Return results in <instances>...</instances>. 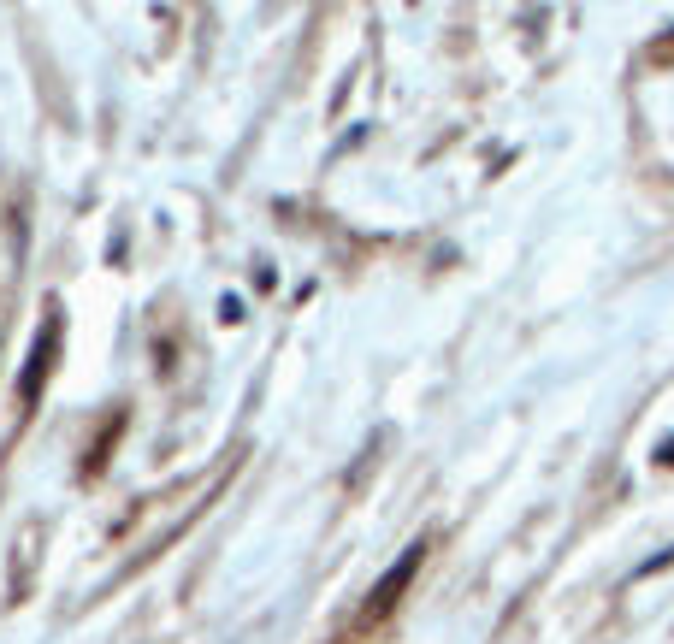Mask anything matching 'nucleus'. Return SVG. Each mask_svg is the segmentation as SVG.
<instances>
[{
  "instance_id": "f257e3e1",
  "label": "nucleus",
  "mask_w": 674,
  "mask_h": 644,
  "mask_svg": "<svg viewBox=\"0 0 674 644\" xmlns=\"http://www.w3.org/2000/svg\"><path fill=\"white\" fill-rule=\"evenodd\" d=\"M420 562H426V544H414L403 562H397V568H391V574L379 580V591H373V597L361 603V621H355V627H379V621H385V615H391V609L403 603V591H408V580H414V568H420Z\"/></svg>"
}]
</instances>
